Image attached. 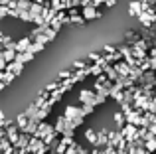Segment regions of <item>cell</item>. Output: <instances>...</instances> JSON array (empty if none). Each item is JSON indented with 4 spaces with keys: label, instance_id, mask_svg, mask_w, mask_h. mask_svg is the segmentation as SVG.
<instances>
[{
    "label": "cell",
    "instance_id": "6da1fadb",
    "mask_svg": "<svg viewBox=\"0 0 156 154\" xmlns=\"http://www.w3.org/2000/svg\"><path fill=\"white\" fill-rule=\"evenodd\" d=\"M121 135L125 136L126 142H134V140H138V127H134V124H126V127L121 128Z\"/></svg>",
    "mask_w": 156,
    "mask_h": 154
},
{
    "label": "cell",
    "instance_id": "7a4b0ae2",
    "mask_svg": "<svg viewBox=\"0 0 156 154\" xmlns=\"http://www.w3.org/2000/svg\"><path fill=\"white\" fill-rule=\"evenodd\" d=\"M63 117L67 121H75V119H81V117H83V111H81V107H73V105H69V107H65Z\"/></svg>",
    "mask_w": 156,
    "mask_h": 154
},
{
    "label": "cell",
    "instance_id": "3957f363",
    "mask_svg": "<svg viewBox=\"0 0 156 154\" xmlns=\"http://www.w3.org/2000/svg\"><path fill=\"white\" fill-rule=\"evenodd\" d=\"M85 22H87V20H85V16L81 14L77 8H71V10H69V24H75V26H83Z\"/></svg>",
    "mask_w": 156,
    "mask_h": 154
},
{
    "label": "cell",
    "instance_id": "277c9868",
    "mask_svg": "<svg viewBox=\"0 0 156 154\" xmlns=\"http://www.w3.org/2000/svg\"><path fill=\"white\" fill-rule=\"evenodd\" d=\"M95 97H97V93L95 91H89V89H83V91L79 93L81 105H95Z\"/></svg>",
    "mask_w": 156,
    "mask_h": 154
},
{
    "label": "cell",
    "instance_id": "5b68a950",
    "mask_svg": "<svg viewBox=\"0 0 156 154\" xmlns=\"http://www.w3.org/2000/svg\"><path fill=\"white\" fill-rule=\"evenodd\" d=\"M81 14L85 16V20H95V18H101V16H103V12L97 10V8L91 4V6H85L83 10H81Z\"/></svg>",
    "mask_w": 156,
    "mask_h": 154
},
{
    "label": "cell",
    "instance_id": "8992f818",
    "mask_svg": "<svg viewBox=\"0 0 156 154\" xmlns=\"http://www.w3.org/2000/svg\"><path fill=\"white\" fill-rule=\"evenodd\" d=\"M115 69H117V73L121 75V77H130V71H133V65H129V63L122 59V61H119V63H115Z\"/></svg>",
    "mask_w": 156,
    "mask_h": 154
},
{
    "label": "cell",
    "instance_id": "52a82bcc",
    "mask_svg": "<svg viewBox=\"0 0 156 154\" xmlns=\"http://www.w3.org/2000/svg\"><path fill=\"white\" fill-rule=\"evenodd\" d=\"M32 44H34V42H32L30 36H26V38H20L18 42H16V51H18V54H24V51L30 50Z\"/></svg>",
    "mask_w": 156,
    "mask_h": 154
},
{
    "label": "cell",
    "instance_id": "ba28073f",
    "mask_svg": "<svg viewBox=\"0 0 156 154\" xmlns=\"http://www.w3.org/2000/svg\"><path fill=\"white\" fill-rule=\"evenodd\" d=\"M125 40H126V44H129V46L133 47L134 44H136V42H140L142 38L138 36V32H134V30H126V32H125Z\"/></svg>",
    "mask_w": 156,
    "mask_h": 154
},
{
    "label": "cell",
    "instance_id": "9c48e42d",
    "mask_svg": "<svg viewBox=\"0 0 156 154\" xmlns=\"http://www.w3.org/2000/svg\"><path fill=\"white\" fill-rule=\"evenodd\" d=\"M53 127H55V132H57V135H63L65 128H67V119H65L63 115L57 117V121H55V124H53Z\"/></svg>",
    "mask_w": 156,
    "mask_h": 154
},
{
    "label": "cell",
    "instance_id": "30bf717a",
    "mask_svg": "<svg viewBox=\"0 0 156 154\" xmlns=\"http://www.w3.org/2000/svg\"><path fill=\"white\" fill-rule=\"evenodd\" d=\"M85 138H87L93 146H97V144H99V132L93 131V128H87V131H85Z\"/></svg>",
    "mask_w": 156,
    "mask_h": 154
},
{
    "label": "cell",
    "instance_id": "8fae6325",
    "mask_svg": "<svg viewBox=\"0 0 156 154\" xmlns=\"http://www.w3.org/2000/svg\"><path fill=\"white\" fill-rule=\"evenodd\" d=\"M34 55L36 54H32V51H24V54H18V55H16V61L22 63V65H26V63H30L32 59H34Z\"/></svg>",
    "mask_w": 156,
    "mask_h": 154
},
{
    "label": "cell",
    "instance_id": "7c38bea8",
    "mask_svg": "<svg viewBox=\"0 0 156 154\" xmlns=\"http://www.w3.org/2000/svg\"><path fill=\"white\" fill-rule=\"evenodd\" d=\"M129 14L138 18V16L142 14V2H130L129 4Z\"/></svg>",
    "mask_w": 156,
    "mask_h": 154
},
{
    "label": "cell",
    "instance_id": "4fadbf2b",
    "mask_svg": "<svg viewBox=\"0 0 156 154\" xmlns=\"http://www.w3.org/2000/svg\"><path fill=\"white\" fill-rule=\"evenodd\" d=\"M28 123H30V119L26 117V113H22V115H18L16 117V121H14V124L20 128V131H24V128L28 127Z\"/></svg>",
    "mask_w": 156,
    "mask_h": 154
},
{
    "label": "cell",
    "instance_id": "5bb4252c",
    "mask_svg": "<svg viewBox=\"0 0 156 154\" xmlns=\"http://www.w3.org/2000/svg\"><path fill=\"white\" fill-rule=\"evenodd\" d=\"M16 79L14 73H10V71H0V85L2 87H6V85H10V81Z\"/></svg>",
    "mask_w": 156,
    "mask_h": 154
},
{
    "label": "cell",
    "instance_id": "9a60e30c",
    "mask_svg": "<svg viewBox=\"0 0 156 154\" xmlns=\"http://www.w3.org/2000/svg\"><path fill=\"white\" fill-rule=\"evenodd\" d=\"M6 71H10V73H14L16 77H18L24 71V65H22V63H18V61H12V63H8V69Z\"/></svg>",
    "mask_w": 156,
    "mask_h": 154
},
{
    "label": "cell",
    "instance_id": "2e32d148",
    "mask_svg": "<svg viewBox=\"0 0 156 154\" xmlns=\"http://www.w3.org/2000/svg\"><path fill=\"white\" fill-rule=\"evenodd\" d=\"M0 55H2V58L6 59L8 63H12V61H16V55H18V51H14V50H2V51H0Z\"/></svg>",
    "mask_w": 156,
    "mask_h": 154
},
{
    "label": "cell",
    "instance_id": "e0dca14e",
    "mask_svg": "<svg viewBox=\"0 0 156 154\" xmlns=\"http://www.w3.org/2000/svg\"><path fill=\"white\" fill-rule=\"evenodd\" d=\"M44 8H46V6H44V4H38V2H32V8H30V14L34 16V18H36V16H42V14H44Z\"/></svg>",
    "mask_w": 156,
    "mask_h": 154
},
{
    "label": "cell",
    "instance_id": "ac0fdd59",
    "mask_svg": "<svg viewBox=\"0 0 156 154\" xmlns=\"http://www.w3.org/2000/svg\"><path fill=\"white\" fill-rule=\"evenodd\" d=\"M61 97H63V91H61V87H59L55 93H51V97H50V101H48V103H50L51 107H53V105H55L57 101H61Z\"/></svg>",
    "mask_w": 156,
    "mask_h": 154
},
{
    "label": "cell",
    "instance_id": "d6986e66",
    "mask_svg": "<svg viewBox=\"0 0 156 154\" xmlns=\"http://www.w3.org/2000/svg\"><path fill=\"white\" fill-rule=\"evenodd\" d=\"M44 34L48 36V40H50V42H53V40H55V36H57V32L53 30L51 26H46V30H44Z\"/></svg>",
    "mask_w": 156,
    "mask_h": 154
},
{
    "label": "cell",
    "instance_id": "ffe728a7",
    "mask_svg": "<svg viewBox=\"0 0 156 154\" xmlns=\"http://www.w3.org/2000/svg\"><path fill=\"white\" fill-rule=\"evenodd\" d=\"M44 47H46L44 44H38V42H34V44L30 46V50H28V51H32V54H40V51H44Z\"/></svg>",
    "mask_w": 156,
    "mask_h": 154
},
{
    "label": "cell",
    "instance_id": "44dd1931",
    "mask_svg": "<svg viewBox=\"0 0 156 154\" xmlns=\"http://www.w3.org/2000/svg\"><path fill=\"white\" fill-rule=\"evenodd\" d=\"M81 111H83V117L85 115H91V113L95 111V105H83V107H81Z\"/></svg>",
    "mask_w": 156,
    "mask_h": 154
},
{
    "label": "cell",
    "instance_id": "7402d4cb",
    "mask_svg": "<svg viewBox=\"0 0 156 154\" xmlns=\"http://www.w3.org/2000/svg\"><path fill=\"white\" fill-rule=\"evenodd\" d=\"M20 20H24V22H34V16H32L30 12H22V14H20Z\"/></svg>",
    "mask_w": 156,
    "mask_h": 154
},
{
    "label": "cell",
    "instance_id": "603a6c76",
    "mask_svg": "<svg viewBox=\"0 0 156 154\" xmlns=\"http://www.w3.org/2000/svg\"><path fill=\"white\" fill-rule=\"evenodd\" d=\"M50 26H51V28H53V30H55V32H59V30H61V26H63V24H61L59 20H57V16H55V20H51V24H50Z\"/></svg>",
    "mask_w": 156,
    "mask_h": 154
},
{
    "label": "cell",
    "instance_id": "cb8c5ba5",
    "mask_svg": "<svg viewBox=\"0 0 156 154\" xmlns=\"http://www.w3.org/2000/svg\"><path fill=\"white\" fill-rule=\"evenodd\" d=\"M0 16H2V18H10V8L8 6H0Z\"/></svg>",
    "mask_w": 156,
    "mask_h": 154
},
{
    "label": "cell",
    "instance_id": "d4e9b609",
    "mask_svg": "<svg viewBox=\"0 0 156 154\" xmlns=\"http://www.w3.org/2000/svg\"><path fill=\"white\" fill-rule=\"evenodd\" d=\"M105 101H107V97H103V95H97V97H95V107H97V105H103Z\"/></svg>",
    "mask_w": 156,
    "mask_h": 154
},
{
    "label": "cell",
    "instance_id": "484cf974",
    "mask_svg": "<svg viewBox=\"0 0 156 154\" xmlns=\"http://www.w3.org/2000/svg\"><path fill=\"white\" fill-rule=\"evenodd\" d=\"M91 4L95 8H99V6H103V4H105V0H91Z\"/></svg>",
    "mask_w": 156,
    "mask_h": 154
},
{
    "label": "cell",
    "instance_id": "4316f807",
    "mask_svg": "<svg viewBox=\"0 0 156 154\" xmlns=\"http://www.w3.org/2000/svg\"><path fill=\"white\" fill-rule=\"evenodd\" d=\"M148 58L156 59V47H150V51H148Z\"/></svg>",
    "mask_w": 156,
    "mask_h": 154
},
{
    "label": "cell",
    "instance_id": "83f0119b",
    "mask_svg": "<svg viewBox=\"0 0 156 154\" xmlns=\"http://www.w3.org/2000/svg\"><path fill=\"white\" fill-rule=\"evenodd\" d=\"M115 4H117V0H105V6H107V8L115 6Z\"/></svg>",
    "mask_w": 156,
    "mask_h": 154
},
{
    "label": "cell",
    "instance_id": "f1b7e54d",
    "mask_svg": "<svg viewBox=\"0 0 156 154\" xmlns=\"http://www.w3.org/2000/svg\"><path fill=\"white\" fill-rule=\"evenodd\" d=\"M150 71H156V59L150 58Z\"/></svg>",
    "mask_w": 156,
    "mask_h": 154
},
{
    "label": "cell",
    "instance_id": "f546056e",
    "mask_svg": "<svg viewBox=\"0 0 156 154\" xmlns=\"http://www.w3.org/2000/svg\"><path fill=\"white\" fill-rule=\"evenodd\" d=\"M30 2H36V0H30Z\"/></svg>",
    "mask_w": 156,
    "mask_h": 154
},
{
    "label": "cell",
    "instance_id": "4dcf8cb0",
    "mask_svg": "<svg viewBox=\"0 0 156 154\" xmlns=\"http://www.w3.org/2000/svg\"><path fill=\"white\" fill-rule=\"evenodd\" d=\"M154 89H156V85H154Z\"/></svg>",
    "mask_w": 156,
    "mask_h": 154
}]
</instances>
